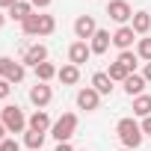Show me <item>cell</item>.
<instances>
[{"instance_id":"cell-1","label":"cell","mask_w":151,"mask_h":151,"mask_svg":"<svg viewBox=\"0 0 151 151\" xmlns=\"http://www.w3.org/2000/svg\"><path fill=\"white\" fill-rule=\"evenodd\" d=\"M116 133H119V139H122V145L124 148H139L142 145V124L136 122V119H119V124H116Z\"/></svg>"},{"instance_id":"cell-2","label":"cell","mask_w":151,"mask_h":151,"mask_svg":"<svg viewBox=\"0 0 151 151\" xmlns=\"http://www.w3.org/2000/svg\"><path fill=\"white\" fill-rule=\"evenodd\" d=\"M21 30H24V36H50L56 30V21H53V15H36L33 12L21 24Z\"/></svg>"},{"instance_id":"cell-3","label":"cell","mask_w":151,"mask_h":151,"mask_svg":"<svg viewBox=\"0 0 151 151\" xmlns=\"http://www.w3.org/2000/svg\"><path fill=\"white\" fill-rule=\"evenodd\" d=\"M0 122L6 124V130L9 133H27V116H24V110L21 107H3L0 110Z\"/></svg>"},{"instance_id":"cell-4","label":"cell","mask_w":151,"mask_h":151,"mask_svg":"<svg viewBox=\"0 0 151 151\" xmlns=\"http://www.w3.org/2000/svg\"><path fill=\"white\" fill-rule=\"evenodd\" d=\"M74 130H77V116H74V113H62V116L53 122L50 136H53L56 142H68V139L74 136Z\"/></svg>"},{"instance_id":"cell-5","label":"cell","mask_w":151,"mask_h":151,"mask_svg":"<svg viewBox=\"0 0 151 151\" xmlns=\"http://www.w3.org/2000/svg\"><path fill=\"white\" fill-rule=\"evenodd\" d=\"M24 74H27L24 62H15L12 56H0V77H3V80H9V83H21Z\"/></svg>"},{"instance_id":"cell-6","label":"cell","mask_w":151,"mask_h":151,"mask_svg":"<svg viewBox=\"0 0 151 151\" xmlns=\"http://www.w3.org/2000/svg\"><path fill=\"white\" fill-rule=\"evenodd\" d=\"M107 15L116 21V24H127L130 18H133V9H130V3H127V0H110V3H107Z\"/></svg>"},{"instance_id":"cell-7","label":"cell","mask_w":151,"mask_h":151,"mask_svg":"<svg viewBox=\"0 0 151 151\" xmlns=\"http://www.w3.org/2000/svg\"><path fill=\"white\" fill-rule=\"evenodd\" d=\"M98 33V21L92 15H80L77 21H74V36H77V42H86Z\"/></svg>"},{"instance_id":"cell-8","label":"cell","mask_w":151,"mask_h":151,"mask_svg":"<svg viewBox=\"0 0 151 151\" xmlns=\"http://www.w3.org/2000/svg\"><path fill=\"white\" fill-rule=\"evenodd\" d=\"M21 62H24V65H33V68L42 65V62H47V47L39 45V42L30 45V47H24V50H21Z\"/></svg>"},{"instance_id":"cell-9","label":"cell","mask_w":151,"mask_h":151,"mask_svg":"<svg viewBox=\"0 0 151 151\" xmlns=\"http://www.w3.org/2000/svg\"><path fill=\"white\" fill-rule=\"evenodd\" d=\"M30 101H33L39 110H45V107L53 101V89H50L47 83H36V86L30 89Z\"/></svg>"},{"instance_id":"cell-10","label":"cell","mask_w":151,"mask_h":151,"mask_svg":"<svg viewBox=\"0 0 151 151\" xmlns=\"http://www.w3.org/2000/svg\"><path fill=\"white\" fill-rule=\"evenodd\" d=\"M89 56H92V47L86 45V42H74L71 47H68V62L71 65H83V62H89Z\"/></svg>"},{"instance_id":"cell-11","label":"cell","mask_w":151,"mask_h":151,"mask_svg":"<svg viewBox=\"0 0 151 151\" xmlns=\"http://www.w3.org/2000/svg\"><path fill=\"white\" fill-rule=\"evenodd\" d=\"M98 104H101V95H98L92 86H86V89L77 92V107H80V110L92 113V110H98Z\"/></svg>"},{"instance_id":"cell-12","label":"cell","mask_w":151,"mask_h":151,"mask_svg":"<svg viewBox=\"0 0 151 151\" xmlns=\"http://www.w3.org/2000/svg\"><path fill=\"white\" fill-rule=\"evenodd\" d=\"M133 39H136V33H133V27H130V24H124V27H119V30L113 33V45H116L119 50H130Z\"/></svg>"},{"instance_id":"cell-13","label":"cell","mask_w":151,"mask_h":151,"mask_svg":"<svg viewBox=\"0 0 151 151\" xmlns=\"http://www.w3.org/2000/svg\"><path fill=\"white\" fill-rule=\"evenodd\" d=\"M110 45H113V36H110L107 30H98V33L89 39V47H92V53H98V56H101V53H107V47H110Z\"/></svg>"},{"instance_id":"cell-14","label":"cell","mask_w":151,"mask_h":151,"mask_svg":"<svg viewBox=\"0 0 151 151\" xmlns=\"http://www.w3.org/2000/svg\"><path fill=\"white\" fill-rule=\"evenodd\" d=\"M27 127H30V130H42V133H47L53 124H50V116H47L45 110H36V113L27 119Z\"/></svg>"},{"instance_id":"cell-15","label":"cell","mask_w":151,"mask_h":151,"mask_svg":"<svg viewBox=\"0 0 151 151\" xmlns=\"http://www.w3.org/2000/svg\"><path fill=\"white\" fill-rule=\"evenodd\" d=\"M92 89H95L98 95H110V92H113V80L107 77V71H95V74H92Z\"/></svg>"},{"instance_id":"cell-16","label":"cell","mask_w":151,"mask_h":151,"mask_svg":"<svg viewBox=\"0 0 151 151\" xmlns=\"http://www.w3.org/2000/svg\"><path fill=\"white\" fill-rule=\"evenodd\" d=\"M30 15H33V3H30V0H18V3L9 9V18H12V21H21V24H24Z\"/></svg>"},{"instance_id":"cell-17","label":"cell","mask_w":151,"mask_h":151,"mask_svg":"<svg viewBox=\"0 0 151 151\" xmlns=\"http://www.w3.org/2000/svg\"><path fill=\"white\" fill-rule=\"evenodd\" d=\"M122 86H124V92H127L130 98H139L142 89H145V77H142V74H130V77H127Z\"/></svg>"},{"instance_id":"cell-18","label":"cell","mask_w":151,"mask_h":151,"mask_svg":"<svg viewBox=\"0 0 151 151\" xmlns=\"http://www.w3.org/2000/svg\"><path fill=\"white\" fill-rule=\"evenodd\" d=\"M130 27H133V33H136V36H145V33L151 30V15H148V12H133Z\"/></svg>"},{"instance_id":"cell-19","label":"cell","mask_w":151,"mask_h":151,"mask_svg":"<svg viewBox=\"0 0 151 151\" xmlns=\"http://www.w3.org/2000/svg\"><path fill=\"white\" fill-rule=\"evenodd\" d=\"M56 77H59V80H62L65 86H74V83H77V80H80V68L68 62V65H62V68L56 71Z\"/></svg>"},{"instance_id":"cell-20","label":"cell","mask_w":151,"mask_h":151,"mask_svg":"<svg viewBox=\"0 0 151 151\" xmlns=\"http://www.w3.org/2000/svg\"><path fill=\"white\" fill-rule=\"evenodd\" d=\"M45 136H47V133H42V130H30V127H27V133H24V145H27L30 151H42Z\"/></svg>"},{"instance_id":"cell-21","label":"cell","mask_w":151,"mask_h":151,"mask_svg":"<svg viewBox=\"0 0 151 151\" xmlns=\"http://www.w3.org/2000/svg\"><path fill=\"white\" fill-rule=\"evenodd\" d=\"M133 116H139V119H148L151 116V95L133 98Z\"/></svg>"},{"instance_id":"cell-22","label":"cell","mask_w":151,"mask_h":151,"mask_svg":"<svg viewBox=\"0 0 151 151\" xmlns=\"http://www.w3.org/2000/svg\"><path fill=\"white\" fill-rule=\"evenodd\" d=\"M56 71H59V68H56L53 62H42V65H36V80H39V83H47V80L56 77Z\"/></svg>"},{"instance_id":"cell-23","label":"cell","mask_w":151,"mask_h":151,"mask_svg":"<svg viewBox=\"0 0 151 151\" xmlns=\"http://www.w3.org/2000/svg\"><path fill=\"white\" fill-rule=\"evenodd\" d=\"M107 77H110V80H119V83H124V80L130 77V71H127L122 62H113V65L107 68Z\"/></svg>"},{"instance_id":"cell-24","label":"cell","mask_w":151,"mask_h":151,"mask_svg":"<svg viewBox=\"0 0 151 151\" xmlns=\"http://www.w3.org/2000/svg\"><path fill=\"white\" fill-rule=\"evenodd\" d=\"M116 62H122V65H124V68H127V71L133 74V68H136V53H133V50H122Z\"/></svg>"},{"instance_id":"cell-25","label":"cell","mask_w":151,"mask_h":151,"mask_svg":"<svg viewBox=\"0 0 151 151\" xmlns=\"http://www.w3.org/2000/svg\"><path fill=\"white\" fill-rule=\"evenodd\" d=\"M136 56H142V59H148V62H151V39H139Z\"/></svg>"},{"instance_id":"cell-26","label":"cell","mask_w":151,"mask_h":151,"mask_svg":"<svg viewBox=\"0 0 151 151\" xmlns=\"http://www.w3.org/2000/svg\"><path fill=\"white\" fill-rule=\"evenodd\" d=\"M0 151H21V145H18V139H3L0 142Z\"/></svg>"},{"instance_id":"cell-27","label":"cell","mask_w":151,"mask_h":151,"mask_svg":"<svg viewBox=\"0 0 151 151\" xmlns=\"http://www.w3.org/2000/svg\"><path fill=\"white\" fill-rule=\"evenodd\" d=\"M9 92H12V83L0 77V101H3V98H9Z\"/></svg>"},{"instance_id":"cell-28","label":"cell","mask_w":151,"mask_h":151,"mask_svg":"<svg viewBox=\"0 0 151 151\" xmlns=\"http://www.w3.org/2000/svg\"><path fill=\"white\" fill-rule=\"evenodd\" d=\"M142 133H145V136H151V116H148V119H142Z\"/></svg>"},{"instance_id":"cell-29","label":"cell","mask_w":151,"mask_h":151,"mask_svg":"<svg viewBox=\"0 0 151 151\" xmlns=\"http://www.w3.org/2000/svg\"><path fill=\"white\" fill-rule=\"evenodd\" d=\"M30 3H33V9H36V6H39V9H47L50 0H30Z\"/></svg>"},{"instance_id":"cell-30","label":"cell","mask_w":151,"mask_h":151,"mask_svg":"<svg viewBox=\"0 0 151 151\" xmlns=\"http://www.w3.org/2000/svg\"><path fill=\"white\" fill-rule=\"evenodd\" d=\"M142 77H145V83H151V62H145V71H142Z\"/></svg>"},{"instance_id":"cell-31","label":"cell","mask_w":151,"mask_h":151,"mask_svg":"<svg viewBox=\"0 0 151 151\" xmlns=\"http://www.w3.org/2000/svg\"><path fill=\"white\" fill-rule=\"evenodd\" d=\"M56 151H74L71 142H56Z\"/></svg>"},{"instance_id":"cell-32","label":"cell","mask_w":151,"mask_h":151,"mask_svg":"<svg viewBox=\"0 0 151 151\" xmlns=\"http://www.w3.org/2000/svg\"><path fill=\"white\" fill-rule=\"evenodd\" d=\"M15 3H18V0H0V9H12Z\"/></svg>"},{"instance_id":"cell-33","label":"cell","mask_w":151,"mask_h":151,"mask_svg":"<svg viewBox=\"0 0 151 151\" xmlns=\"http://www.w3.org/2000/svg\"><path fill=\"white\" fill-rule=\"evenodd\" d=\"M6 133H9V130H6V124H3V122H0V142H3V139H6Z\"/></svg>"},{"instance_id":"cell-34","label":"cell","mask_w":151,"mask_h":151,"mask_svg":"<svg viewBox=\"0 0 151 151\" xmlns=\"http://www.w3.org/2000/svg\"><path fill=\"white\" fill-rule=\"evenodd\" d=\"M3 24H6V15H3V12H0V30H3Z\"/></svg>"},{"instance_id":"cell-35","label":"cell","mask_w":151,"mask_h":151,"mask_svg":"<svg viewBox=\"0 0 151 151\" xmlns=\"http://www.w3.org/2000/svg\"><path fill=\"white\" fill-rule=\"evenodd\" d=\"M122 151H130V148H122Z\"/></svg>"},{"instance_id":"cell-36","label":"cell","mask_w":151,"mask_h":151,"mask_svg":"<svg viewBox=\"0 0 151 151\" xmlns=\"http://www.w3.org/2000/svg\"><path fill=\"white\" fill-rule=\"evenodd\" d=\"M0 110H3V107H0Z\"/></svg>"}]
</instances>
